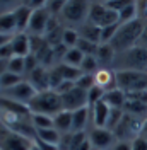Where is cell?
<instances>
[{"mask_svg":"<svg viewBox=\"0 0 147 150\" xmlns=\"http://www.w3.org/2000/svg\"><path fill=\"white\" fill-rule=\"evenodd\" d=\"M14 31H17L14 12H9V14H0V34L10 36V33H14Z\"/></svg>","mask_w":147,"mask_h":150,"instance_id":"cell-23","label":"cell"},{"mask_svg":"<svg viewBox=\"0 0 147 150\" xmlns=\"http://www.w3.org/2000/svg\"><path fill=\"white\" fill-rule=\"evenodd\" d=\"M12 41V38L10 36H5V34H0V46H4V45H7Z\"/></svg>","mask_w":147,"mask_h":150,"instance_id":"cell-52","label":"cell"},{"mask_svg":"<svg viewBox=\"0 0 147 150\" xmlns=\"http://www.w3.org/2000/svg\"><path fill=\"white\" fill-rule=\"evenodd\" d=\"M36 58H38V62H39L43 67L51 65V63L55 62V51H53V48L50 46L48 43H45L43 48L36 53Z\"/></svg>","mask_w":147,"mask_h":150,"instance_id":"cell-25","label":"cell"},{"mask_svg":"<svg viewBox=\"0 0 147 150\" xmlns=\"http://www.w3.org/2000/svg\"><path fill=\"white\" fill-rule=\"evenodd\" d=\"M120 24H115V26H108V28H101V45H110L111 39L115 38L116 31H118Z\"/></svg>","mask_w":147,"mask_h":150,"instance_id":"cell-36","label":"cell"},{"mask_svg":"<svg viewBox=\"0 0 147 150\" xmlns=\"http://www.w3.org/2000/svg\"><path fill=\"white\" fill-rule=\"evenodd\" d=\"M62 97V106H64V111H77V109H82V108H87V91H84L81 87H74L70 92L60 96Z\"/></svg>","mask_w":147,"mask_h":150,"instance_id":"cell-6","label":"cell"},{"mask_svg":"<svg viewBox=\"0 0 147 150\" xmlns=\"http://www.w3.org/2000/svg\"><path fill=\"white\" fill-rule=\"evenodd\" d=\"M89 2H82V0H72V2H65L64 7V17L70 22H81L84 21L86 16H89Z\"/></svg>","mask_w":147,"mask_h":150,"instance_id":"cell-8","label":"cell"},{"mask_svg":"<svg viewBox=\"0 0 147 150\" xmlns=\"http://www.w3.org/2000/svg\"><path fill=\"white\" fill-rule=\"evenodd\" d=\"M87 118H89V108H82L72 112V131L79 133L86 128L87 125Z\"/></svg>","mask_w":147,"mask_h":150,"instance_id":"cell-18","label":"cell"},{"mask_svg":"<svg viewBox=\"0 0 147 150\" xmlns=\"http://www.w3.org/2000/svg\"><path fill=\"white\" fill-rule=\"evenodd\" d=\"M31 16L33 10L28 5H21L14 10V17H16V26H17V34L24 33L26 29H29V22H31Z\"/></svg>","mask_w":147,"mask_h":150,"instance_id":"cell-15","label":"cell"},{"mask_svg":"<svg viewBox=\"0 0 147 150\" xmlns=\"http://www.w3.org/2000/svg\"><path fill=\"white\" fill-rule=\"evenodd\" d=\"M36 137H38V138H41L43 142H46V143L58 145L62 133H60V131H56L55 128H46V130H36Z\"/></svg>","mask_w":147,"mask_h":150,"instance_id":"cell-26","label":"cell"},{"mask_svg":"<svg viewBox=\"0 0 147 150\" xmlns=\"http://www.w3.org/2000/svg\"><path fill=\"white\" fill-rule=\"evenodd\" d=\"M53 121H55V130L56 131H60V133H69V131L72 130V112L70 111L58 112L55 118H53Z\"/></svg>","mask_w":147,"mask_h":150,"instance_id":"cell-19","label":"cell"},{"mask_svg":"<svg viewBox=\"0 0 147 150\" xmlns=\"http://www.w3.org/2000/svg\"><path fill=\"white\" fill-rule=\"evenodd\" d=\"M118 87L125 94L147 91V74L137 70H120L115 74Z\"/></svg>","mask_w":147,"mask_h":150,"instance_id":"cell-3","label":"cell"},{"mask_svg":"<svg viewBox=\"0 0 147 150\" xmlns=\"http://www.w3.org/2000/svg\"><path fill=\"white\" fill-rule=\"evenodd\" d=\"M0 109L4 112L19 116V118H31V116H33V112H31V109L28 108V104L17 103V101H12V99L2 97V96H0Z\"/></svg>","mask_w":147,"mask_h":150,"instance_id":"cell-11","label":"cell"},{"mask_svg":"<svg viewBox=\"0 0 147 150\" xmlns=\"http://www.w3.org/2000/svg\"><path fill=\"white\" fill-rule=\"evenodd\" d=\"M123 111L128 112V114H133V116H138V118H147V104L135 101V99H127V103L123 106Z\"/></svg>","mask_w":147,"mask_h":150,"instance_id":"cell-20","label":"cell"},{"mask_svg":"<svg viewBox=\"0 0 147 150\" xmlns=\"http://www.w3.org/2000/svg\"><path fill=\"white\" fill-rule=\"evenodd\" d=\"M72 137L74 133H62L60 142H58V150H70L72 149Z\"/></svg>","mask_w":147,"mask_h":150,"instance_id":"cell-42","label":"cell"},{"mask_svg":"<svg viewBox=\"0 0 147 150\" xmlns=\"http://www.w3.org/2000/svg\"><path fill=\"white\" fill-rule=\"evenodd\" d=\"M74 87H75V82H70V80H64V82L60 84V87L56 89L55 92H56V94H60V96H64V94L70 92Z\"/></svg>","mask_w":147,"mask_h":150,"instance_id":"cell-46","label":"cell"},{"mask_svg":"<svg viewBox=\"0 0 147 150\" xmlns=\"http://www.w3.org/2000/svg\"><path fill=\"white\" fill-rule=\"evenodd\" d=\"M89 22L99 28H108V26H115L120 24V14L115 10L108 9L104 5V2H91L89 7Z\"/></svg>","mask_w":147,"mask_h":150,"instance_id":"cell-5","label":"cell"},{"mask_svg":"<svg viewBox=\"0 0 147 150\" xmlns=\"http://www.w3.org/2000/svg\"><path fill=\"white\" fill-rule=\"evenodd\" d=\"M56 68H58L60 75L64 77V80H70V82H77L84 75V72L79 67H70V65H67V63H60Z\"/></svg>","mask_w":147,"mask_h":150,"instance_id":"cell-22","label":"cell"},{"mask_svg":"<svg viewBox=\"0 0 147 150\" xmlns=\"http://www.w3.org/2000/svg\"><path fill=\"white\" fill-rule=\"evenodd\" d=\"M103 103L108 104L111 109H121L125 106V103H127V94L121 89H115V91H110V92H104Z\"/></svg>","mask_w":147,"mask_h":150,"instance_id":"cell-16","label":"cell"},{"mask_svg":"<svg viewBox=\"0 0 147 150\" xmlns=\"http://www.w3.org/2000/svg\"><path fill=\"white\" fill-rule=\"evenodd\" d=\"M64 7H65V2H60V0H56V2H46V10L50 14H53V16H58L60 12H64Z\"/></svg>","mask_w":147,"mask_h":150,"instance_id":"cell-43","label":"cell"},{"mask_svg":"<svg viewBox=\"0 0 147 150\" xmlns=\"http://www.w3.org/2000/svg\"><path fill=\"white\" fill-rule=\"evenodd\" d=\"M98 68V60H96V56H84L82 63H81V70H82L84 74H91Z\"/></svg>","mask_w":147,"mask_h":150,"instance_id":"cell-38","label":"cell"},{"mask_svg":"<svg viewBox=\"0 0 147 150\" xmlns=\"http://www.w3.org/2000/svg\"><path fill=\"white\" fill-rule=\"evenodd\" d=\"M96 56L101 63H110L115 58V50L111 48V45H99V50H98Z\"/></svg>","mask_w":147,"mask_h":150,"instance_id":"cell-33","label":"cell"},{"mask_svg":"<svg viewBox=\"0 0 147 150\" xmlns=\"http://www.w3.org/2000/svg\"><path fill=\"white\" fill-rule=\"evenodd\" d=\"M7 72L10 74H16V75H22L26 74V65H24V58L22 56H14L9 60V68Z\"/></svg>","mask_w":147,"mask_h":150,"instance_id":"cell-30","label":"cell"},{"mask_svg":"<svg viewBox=\"0 0 147 150\" xmlns=\"http://www.w3.org/2000/svg\"><path fill=\"white\" fill-rule=\"evenodd\" d=\"M75 85L77 87H81V89H84V91H89V89H92L94 85H96V77L91 74H84L77 82H75Z\"/></svg>","mask_w":147,"mask_h":150,"instance_id":"cell-37","label":"cell"},{"mask_svg":"<svg viewBox=\"0 0 147 150\" xmlns=\"http://www.w3.org/2000/svg\"><path fill=\"white\" fill-rule=\"evenodd\" d=\"M77 50H81L86 56H96L98 53V50H99V45H96V43H91V41H87V39H79V43H77Z\"/></svg>","mask_w":147,"mask_h":150,"instance_id":"cell-32","label":"cell"},{"mask_svg":"<svg viewBox=\"0 0 147 150\" xmlns=\"http://www.w3.org/2000/svg\"><path fill=\"white\" fill-rule=\"evenodd\" d=\"M50 12L46 10V5L41 7L38 10H33V16H31V22H29V31H31V36H41L43 33H46L48 28V22H50Z\"/></svg>","mask_w":147,"mask_h":150,"instance_id":"cell-10","label":"cell"},{"mask_svg":"<svg viewBox=\"0 0 147 150\" xmlns=\"http://www.w3.org/2000/svg\"><path fill=\"white\" fill-rule=\"evenodd\" d=\"M34 143H36L38 147H39V149L41 150H58V147H56V145H51V143H46V142H43L41 140V138H34Z\"/></svg>","mask_w":147,"mask_h":150,"instance_id":"cell-48","label":"cell"},{"mask_svg":"<svg viewBox=\"0 0 147 150\" xmlns=\"http://www.w3.org/2000/svg\"><path fill=\"white\" fill-rule=\"evenodd\" d=\"M33 126L36 130H46V128H55V121L51 116H45V114H33L31 118Z\"/></svg>","mask_w":147,"mask_h":150,"instance_id":"cell-27","label":"cell"},{"mask_svg":"<svg viewBox=\"0 0 147 150\" xmlns=\"http://www.w3.org/2000/svg\"><path fill=\"white\" fill-rule=\"evenodd\" d=\"M79 39H81V34L77 33V31H74V29H65L64 33V43L65 46L69 48H77V43H79Z\"/></svg>","mask_w":147,"mask_h":150,"instance_id":"cell-35","label":"cell"},{"mask_svg":"<svg viewBox=\"0 0 147 150\" xmlns=\"http://www.w3.org/2000/svg\"><path fill=\"white\" fill-rule=\"evenodd\" d=\"M62 82H64V77L60 75L58 68L55 67L53 70H50V89H51V91H56Z\"/></svg>","mask_w":147,"mask_h":150,"instance_id":"cell-39","label":"cell"},{"mask_svg":"<svg viewBox=\"0 0 147 150\" xmlns=\"http://www.w3.org/2000/svg\"><path fill=\"white\" fill-rule=\"evenodd\" d=\"M12 50H14V56H22L26 58L28 55H31V46H29V36L26 33L16 34L10 41Z\"/></svg>","mask_w":147,"mask_h":150,"instance_id":"cell-14","label":"cell"},{"mask_svg":"<svg viewBox=\"0 0 147 150\" xmlns=\"http://www.w3.org/2000/svg\"><path fill=\"white\" fill-rule=\"evenodd\" d=\"M113 150H132V143H128V142H118L113 147Z\"/></svg>","mask_w":147,"mask_h":150,"instance_id":"cell-50","label":"cell"},{"mask_svg":"<svg viewBox=\"0 0 147 150\" xmlns=\"http://www.w3.org/2000/svg\"><path fill=\"white\" fill-rule=\"evenodd\" d=\"M132 150H147V140L142 137H135L132 142Z\"/></svg>","mask_w":147,"mask_h":150,"instance_id":"cell-47","label":"cell"},{"mask_svg":"<svg viewBox=\"0 0 147 150\" xmlns=\"http://www.w3.org/2000/svg\"><path fill=\"white\" fill-rule=\"evenodd\" d=\"M0 91H2V89H0Z\"/></svg>","mask_w":147,"mask_h":150,"instance_id":"cell-56","label":"cell"},{"mask_svg":"<svg viewBox=\"0 0 147 150\" xmlns=\"http://www.w3.org/2000/svg\"><path fill=\"white\" fill-rule=\"evenodd\" d=\"M10 58H14V50H12V45L7 43L0 46V60H10Z\"/></svg>","mask_w":147,"mask_h":150,"instance_id":"cell-45","label":"cell"},{"mask_svg":"<svg viewBox=\"0 0 147 150\" xmlns=\"http://www.w3.org/2000/svg\"><path fill=\"white\" fill-rule=\"evenodd\" d=\"M86 140H87V138H86V133H84V131L74 133V137H72V149H70V150H77Z\"/></svg>","mask_w":147,"mask_h":150,"instance_id":"cell-44","label":"cell"},{"mask_svg":"<svg viewBox=\"0 0 147 150\" xmlns=\"http://www.w3.org/2000/svg\"><path fill=\"white\" fill-rule=\"evenodd\" d=\"M28 108L31 109L33 114H45V116H51V118H55L58 112L64 111L62 97L55 91L38 92L28 103Z\"/></svg>","mask_w":147,"mask_h":150,"instance_id":"cell-2","label":"cell"},{"mask_svg":"<svg viewBox=\"0 0 147 150\" xmlns=\"http://www.w3.org/2000/svg\"><path fill=\"white\" fill-rule=\"evenodd\" d=\"M77 150H92V143H91V140H86Z\"/></svg>","mask_w":147,"mask_h":150,"instance_id":"cell-51","label":"cell"},{"mask_svg":"<svg viewBox=\"0 0 147 150\" xmlns=\"http://www.w3.org/2000/svg\"><path fill=\"white\" fill-rule=\"evenodd\" d=\"M0 92H2V97H7V99H12V101H17V103L22 104H28L38 94L29 82H21V84L14 85L10 89H4Z\"/></svg>","mask_w":147,"mask_h":150,"instance_id":"cell-7","label":"cell"},{"mask_svg":"<svg viewBox=\"0 0 147 150\" xmlns=\"http://www.w3.org/2000/svg\"><path fill=\"white\" fill-rule=\"evenodd\" d=\"M31 150H41V149H39V147L36 145V143H34V145H33V149H31Z\"/></svg>","mask_w":147,"mask_h":150,"instance_id":"cell-53","label":"cell"},{"mask_svg":"<svg viewBox=\"0 0 147 150\" xmlns=\"http://www.w3.org/2000/svg\"><path fill=\"white\" fill-rule=\"evenodd\" d=\"M46 43V39L43 36H29V46H31V53L36 55L38 51L43 48V45Z\"/></svg>","mask_w":147,"mask_h":150,"instance_id":"cell-40","label":"cell"},{"mask_svg":"<svg viewBox=\"0 0 147 150\" xmlns=\"http://www.w3.org/2000/svg\"><path fill=\"white\" fill-rule=\"evenodd\" d=\"M24 65H26V74L31 75L38 67H39V62H38L36 55H33V53H31V55L26 56V58H24Z\"/></svg>","mask_w":147,"mask_h":150,"instance_id":"cell-41","label":"cell"},{"mask_svg":"<svg viewBox=\"0 0 147 150\" xmlns=\"http://www.w3.org/2000/svg\"><path fill=\"white\" fill-rule=\"evenodd\" d=\"M2 114H4V111H2V109H0V120H2Z\"/></svg>","mask_w":147,"mask_h":150,"instance_id":"cell-55","label":"cell"},{"mask_svg":"<svg viewBox=\"0 0 147 150\" xmlns=\"http://www.w3.org/2000/svg\"><path fill=\"white\" fill-rule=\"evenodd\" d=\"M34 140L17 135L0 120V150H31Z\"/></svg>","mask_w":147,"mask_h":150,"instance_id":"cell-4","label":"cell"},{"mask_svg":"<svg viewBox=\"0 0 147 150\" xmlns=\"http://www.w3.org/2000/svg\"><path fill=\"white\" fill-rule=\"evenodd\" d=\"M121 62L125 65L132 67L128 70H137V72H140V68L147 67V50L146 48H140V46L132 48V50L123 53Z\"/></svg>","mask_w":147,"mask_h":150,"instance_id":"cell-9","label":"cell"},{"mask_svg":"<svg viewBox=\"0 0 147 150\" xmlns=\"http://www.w3.org/2000/svg\"><path fill=\"white\" fill-rule=\"evenodd\" d=\"M89 140L96 150H103L115 142V133L106 128H94L89 135Z\"/></svg>","mask_w":147,"mask_h":150,"instance_id":"cell-12","label":"cell"},{"mask_svg":"<svg viewBox=\"0 0 147 150\" xmlns=\"http://www.w3.org/2000/svg\"><path fill=\"white\" fill-rule=\"evenodd\" d=\"M110 111H111V108L108 106V104H104L103 101H99V103L92 108V114H94V125H96V128H106Z\"/></svg>","mask_w":147,"mask_h":150,"instance_id":"cell-17","label":"cell"},{"mask_svg":"<svg viewBox=\"0 0 147 150\" xmlns=\"http://www.w3.org/2000/svg\"><path fill=\"white\" fill-rule=\"evenodd\" d=\"M84 53L81 50H77V48H70L69 51H67V55H65V63L70 67H79L81 68V63H82L84 60Z\"/></svg>","mask_w":147,"mask_h":150,"instance_id":"cell-28","label":"cell"},{"mask_svg":"<svg viewBox=\"0 0 147 150\" xmlns=\"http://www.w3.org/2000/svg\"><path fill=\"white\" fill-rule=\"evenodd\" d=\"M29 77V84L34 87L36 92H45V91H51L50 89V72H46L45 67H38Z\"/></svg>","mask_w":147,"mask_h":150,"instance_id":"cell-13","label":"cell"},{"mask_svg":"<svg viewBox=\"0 0 147 150\" xmlns=\"http://www.w3.org/2000/svg\"><path fill=\"white\" fill-rule=\"evenodd\" d=\"M21 82H22V80H21V75L5 72V74L0 77V89H2V91H4V89H10V87L21 84Z\"/></svg>","mask_w":147,"mask_h":150,"instance_id":"cell-31","label":"cell"},{"mask_svg":"<svg viewBox=\"0 0 147 150\" xmlns=\"http://www.w3.org/2000/svg\"><path fill=\"white\" fill-rule=\"evenodd\" d=\"M138 17V10H137V2H128L127 7L120 12V24H127L132 22Z\"/></svg>","mask_w":147,"mask_h":150,"instance_id":"cell-24","label":"cell"},{"mask_svg":"<svg viewBox=\"0 0 147 150\" xmlns=\"http://www.w3.org/2000/svg\"><path fill=\"white\" fill-rule=\"evenodd\" d=\"M137 46L140 48H146L147 50V22H146V28H144V33H142V36H140V39H138V45Z\"/></svg>","mask_w":147,"mask_h":150,"instance_id":"cell-49","label":"cell"},{"mask_svg":"<svg viewBox=\"0 0 147 150\" xmlns=\"http://www.w3.org/2000/svg\"><path fill=\"white\" fill-rule=\"evenodd\" d=\"M103 97H104V89L96 84L92 89H89V91H87V101H89V104H87V106H89V108H94V106L99 103V101H103Z\"/></svg>","mask_w":147,"mask_h":150,"instance_id":"cell-29","label":"cell"},{"mask_svg":"<svg viewBox=\"0 0 147 150\" xmlns=\"http://www.w3.org/2000/svg\"><path fill=\"white\" fill-rule=\"evenodd\" d=\"M142 131H144V133H147V121H146V125H144V130H142Z\"/></svg>","mask_w":147,"mask_h":150,"instance_id":"cell-54","label":"cell"},{"mask_svg":"<svg viewBox=\"0 0 147 150\" xmlns=\"http://www.w3.org/2000/svg\"><path fill=\"white\" fill-rule=\"evenodd\" d=\"M123 114H125L123 109H111L110 116H108V123H106V130L115 131V128H116L120 125V121L123 120Z\"/></svg>","mask_w":147,"mask_h":150,"instance_id":"cell-34","label":"cell"},{"mask_svg":"<svg viewBox=\"0 0 147 150\" xmlns=\"http://www.w3.org/2000/svg\"><path fill=\"white\" fill-rule=\"evenodd\" d=\"M146 22L144 19H135L132 22H127V24H120L118 31L115 38L111 39V48L116 51V53H125L132 48H135L138 45V39L144 33V28H146Z\"/></svg>","mask_w":147,"mask_h":150,"instance_id":"cell-1","label":"cell"},{"mask_svg":"<svg viewBox=\"0 0 147 150\" xmlns=\"http://www.w3.org/2000/svg\"><path fill=\"white\" fill-rule=\"evenodd\" d=\"M81 38L82 39H87V41H91V43H96V45H99L101 43V28L99 26H94V24H87V26H82L81 29Z\"/></svg>","mask_w":147,"mask_h":150,"instance_id":"cell-21","label":"cell"}]
</instances>
